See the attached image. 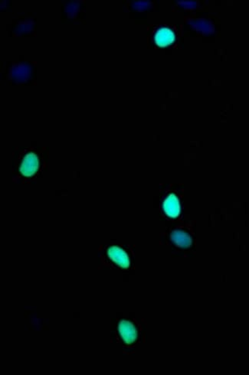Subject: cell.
Returning <instances> with one entry per match:
<instances>
[{"instance_id":"7","label":"cell","mask_w":249,"mask_h":375,"mask_svg":"<svg viewBox=\"0 0 249 375\" xmlns=\"http://www.w3.org/2000/svg\"><path fill=\"white\" fill-rule=\"evenodd\" d=\"M29 73L30 71H29L28 66L21 64V65L15 67L13 71V75L17 80L25 81L29 76Z\"/></svg>"},{"instance_id":"4","label":"cell","mask_w":249,"mask_h":375,"mask_svg":"<svg viewBox=\"0 0 249 375\" xmlns=\"http://www.w3.org/2000/svg\"><path fill=\"white\" fill-rule=\"evenodd\" d=\"M165 212L171 218H177L181 212V207L178 199L174 195H170L163 203Z\"/></svg>"},{"instance_id":"5","label":"cell","mask_w":249,"mask_h":375,"mask_svg":"<svg viewBox=\"0 0 249 375\" xmlns=\"http://www.w3.org/2000/svg\"><path fill=\"white\" fill-rule=\"evenodd\" d=\"M175 39L174 34L169 28H161L156 35V43L159 47H166L170 45Z\"/></svg>"},{"instance_id":"6","label":"cell","mask_w":249,"mask_h":375,"mask_svg":"<svg viewBox=\"0 0 249 375\" xmlns=\"http://www.w3.org/2000/svg\"><path fill=\"white\" fill-rule=\"evenodd\" d=\"M171 239L178 246L182 248H188L192 244L190 237L186 232L181 230H174L171 234Z\"/></svg>"},{"instance_id":"3","label":"cell","mask_w":249,"mask_h":375,"mask_svg":"<svg viewBox=\"0 0 249 375\" xmlns=\"http://www.w3.org/2000/svg\"><path fill=\"white\" fill-rule=\"evenodd\" d=\"M119 332H120L123 339L127 344H131L135 342L136 338V331L135 326L131 322L127 321H122L119 324Z\"/></svg>"},{"instance_id":"2","label":"cell","mask_w":249,"mask_h":375,"mask_svg":"<svg viewBox=\"0 0 249 375\" xmlns=\"http://www.w3.org/2000/svg\"><path fill=\"white\" fill-rule=\"evenodd\" d=\"M108 256L113 262L118 264L123 268H127L130 266V260L127 253L117 247H112L108 250Z\"/></svg>"},{"instance_id":"1","label":"cell","mask_w":249,"mask_h":375,"mask_svg":"<svg viewBox=\"0 0 249 375\" xmlns=\"http://www.w3.org/2000/svg\"><path fill=\"white\" fill-rule=\"evenodd\" d=\"M39 168V160L36 155L32 152L28 153L23 159L20 166V171L25 177H31L35 175Z\"/></svg>"}]
</instances>
